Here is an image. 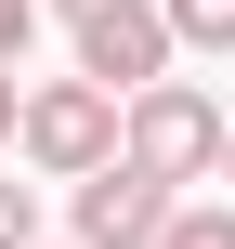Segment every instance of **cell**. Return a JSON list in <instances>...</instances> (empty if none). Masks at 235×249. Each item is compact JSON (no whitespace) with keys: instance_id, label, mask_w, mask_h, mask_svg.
I'll use <instances>...</instances> for the list:
<instances>
[{"instance_id":"1","label":"cell","mask_w":235,"mask_h":249,"mask_svg":"<svg viewBox=\"0 0 235 249\" xmlns=\"http://www.w3.org/2000/svg\"><path fill=\"white\" fill-rule=\"evenodd\" d=\"M13 158H26V171H52V184H78V171L131 158V92H105V79H39V92H26Z\"/></svg>"},{"instance_id":"5","label":"cell","mask_w":235,"mask_h":249,"mask_svg":"<svg viewBox=\"0 0 235 249\" xmlns=\"http://www.w3.org/2000/svg\"><path fill=\"white\" fill-rule=\"evenodd\" d=\"M157 249H235V197H183Z\"/></svg>"},{"instance_id":"6","label":"cell","mask_w":235,"mask_h":249,"mask_svg":"<svg viewBox=\"0 0 235 249\" xmlns=\"http://www.w3.org/2000/svg\"><path fill=\"white\" fill-rule=\"evenodd\" d=\"M170 39L183 53H235V0H170Z\"/></svg>"},{"instance_id":"4","label":"cell","mask_w":235,"mask_h":249,"mask_svg":"<svg viewBox=\"0 0 235 249\" xmlns=\"http://www.w3.org/2000/svg\"><path fill=\"white\" fill-rule=\"evenodd\" d=\"M78 26V79H105V92H144V79H170V0H92V13H65Z\"/></svg>"},{"instance_id":"9","label":"cell","mask_w":235,"mask_h":249,"mask_svg":"<svg viewBox=\"0 0 235 249\" xmlns=\"http://www.w3.org/2000/svg\"><path fill=\"white\" fill-rule=\"evenodd\" d=\"M13 131H26V92H13V66H0V158H13Z\"/></svg>"},{"instance_id":"2","label":"cell","mask_w":235,"mask_h":249,"mask_svg":"<svg viewBox=\"0 0 235 249\" xmlns=\"http://www.w3.org/2000/svg\"><path fill=\"white\" fill-rule=\"evenodd\" d=\"M222 144H235V118L196 79H144V92H131V158H144L157 184H222Z\"/></svg>"},{"instance_id":"11","label":"cell","mask_w":235,"mask_h":249,"mask_svg":"<svg viewBox=\"0 0 235 249\" xmlns=\"http://www.w3.org/2000/svg\"><path fill=\"white\" fill-rule=\"evenodd\" d=\"M52 13H92V0H52Z\"/></svg>"},{"instance_id":"7","label":"cell","mask_w":235,"mask_h":249,"mask_svg":"<svg viewBox=\"0 0 235 249\" xmlns=\"http://www.w3.org/2000/svg\"><path fill=\"white\" fill-rule=\"evenodd\" d=\"M0 249H39V184L0 171Z\"/></svg>"},{"instance_id":"12","label":"cell","mask_w":235,"mask_h":249,"mask_svg":"<svg viewBox=\"0 0 235 249\" xmlns=\"http://www.w3.org/2000/svg\"><path fill=\"white\" fill-rule=\"evenodd\" d=\"M39 249H52V236H39ZM65 249H78V236H65Z\"/></svg>"},{"instance_id":"3","label":"cell","mask_w":235,"mask_h":249,"mask_svg":"<svg viewBox=\"0 0 235 249\" xmlns=\"http://www.w3.org/2000/svg\"><path fill=\"white\" fill-rule=\"evenodd\" d=\"M170 210H183V184H157L144 158H105V171H78V197H65L78 249H157Z\"/></svg>"},{"instance_id":"8","label":"cell","mask_w":235,"mask_h":249,"mask_svg":"<svg viewBox=\"0 0 235 249\" xmlns=\"http://www.w3.org/2000/svg\"><path fill=\"white\" fill-rule=\"evenodd\" d=\"M26 39H39V0H0V66H26Z\"/></svg>"},{"instance_id":"10","label":"cell","mask_w":235,"mask_h":249,"mask_svg":"<svg viewBox=\"0 0 235 249\" xmlns=\"http://www.w3.org/2000/svg\"><path fill=\"white\" fill-rule=\"evenodd\" d=\"M222 197H235V144H222Z\"/></svg>"}]
</instances>
